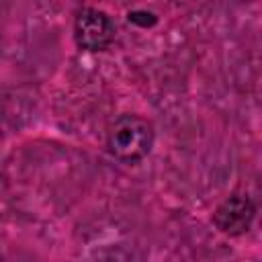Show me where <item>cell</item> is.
I'll use <instances>...</instances> for the list:
<instances>
[{"label":"cell","instance_id":"1","mask_svg":"<svg viewBox=\"0 0 262 262\" xmlns=\"http://www.w3.org/2000/svg\"><path fill=\"white\" fill-rule=\"evenodd\" d=\"M154 143L151 123L137 115H123L108 131L106 145L111 154L123 162H135L147 156Z\"/></svg>","mask_w":262,"mask_h":262},{"label":"cell","instance_id":"2","mask_svg":"<svg viewBox=\"0 0 262 262\" xmlns=\"http://www.w3.org/2000/svg\"><path fill=\"white\" fill-rule=\"evenodd\" d=\"M74 37L82 49L102 51L115 39V25L111 16L96 8H84L74 23Z\"/></svg>","mask_w":262,"mask_h":262},{"label":"cell","instance_id":"3","mask_svg":"<svg viewBox=\"0 0 262 262\" xmlns=\"http://www.w3.org/2000/svg\"><path fill=\"white\" fill-rule=\"evenodd\" d=\"M256 217V207L246 194L227 196L213 213L215 227L225 235H242L250 229Z\"/></svg>","mask_w":262,"mask_h":262}]
</instances>
